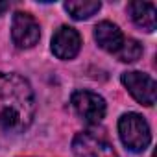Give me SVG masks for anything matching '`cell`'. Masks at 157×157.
I'll use <instances>...</instances> for the list:
<instances>
[{
	"label": "cell",
	"instance_id": "cell-9",
	"mask_svg": "<svg viewBox=\"0 0 157 157\" xmlns=\"http://www.w3.org/2000/svg\"><path fill=\"white\" fill-rule=\"evenodd\" d=\"M128 13L131 21L142 28L144 32L151 33L157 26V10L151 2H129L128 4Z\"/></svg>",
	"mask_w": 157,
	"mask_h": 157
},
{
	"label": "cell",
	"instance_id": "cell-12",
	"mask_svg": "<svg viewBox=\"0 0 157 157\" xmlns=\"http://www.w3.org/2000/svg\"><path fill=\"white\" fill-rule=\"evenodd\" d=\"M8 10H10V4L8 2H0V15H4Z\"/></svg>",
	"mask_w": 157,
	"mask_h": 157
},
{
	"label": "cell",
	"instance_id": "cell-3",
	"mask_svg": "<svg viewBox=\"0 0 157 157\" xmlns=\"http://www.w3.org/2000/svg\"><path fill=\"white\" fill-rule=\"evenodd\" d=\"M70 105H72L74 113L83 122L93 124V126L100 124L107 113V104H105L104 96H100L98 93L87 91V89L74 91L70 96Z\"/></svg>",
	"mask_w": 157,
	"mask_h": 157
},
{
	"label": "cell",
	"instance_id": "cell-11",
	"mask_svg": "<svg viewBox=\"0 0 157 157\" xmlns=\"http://www.w3.org/2000/svg\"><path fill=\"white\" fill-rule=\"evenodd\" d=\"M140 56H142V44L137 39H124L120 50L117 52V57L122 63H135Z\"/></svg>",
	"mask_w": 157,
	"mask_h": 157
},
{
	"label": "cell",
	"instance_id": "cell-7",
	"mask_svg": "<svg viewBox=\"0 0 157 157\" xmlns=\"http://www.w3.org/2000/svg\"><path fill=\"white\" fill-rule=\"evenodd\" d=\"M52 54L57 59L70 61L82 50V35L72 26H59L52 35Z\"/></svg>",
	"mask_w": 157,
	"mask_h": 157
},
{
	"label": "cell",
	"instance_id": "cell-6",
	"mask_svg": "<svg viewBox=\"0 0 157 157\" xmlns=\"http://www.w3.org/2000/svg\"><path fill=\"white\" fill-rule=\"evenodd\" d=\"M72 151L76 157H118L113 144L93 131L76 133L72 139Z\"/></svg>",
	"mask_w": 157,
	"mask_h": 157
},
{
	"label": "cell",
	"instance_id": "cell-8",
	"mask_svg": "<svg viewBox=\"0 0 157 157\" xmlns=\"http://www.w3.org/2000/svg\"><path fill=\"white\" fill-rule=\"evenodd\" d=\"M124 39L126 37H124L122 30L117 24L109 22V21H102V22H98L94 26V41H96V44L102 50L109 52V54H117L120 50Z\"/></svg>",
	"mask_w": 157,
	"mask_h": 157
},
{
	"label": "cell",
	"instance_id": "cell-1",
	"mask_svg": "<svg viewBox=\"0 0 157 157\" xmlns=\"http://www.w3.org/2000/svg\"><path fill=\"white\" fill-rule=\"evenodd\" d=\"M35 118V93L17 72H0V128L10 133L26 131Z\"/></svg>",
	"mask_w": 157,
	"mask_h": 157
},
{
	"label": "cell",
	"instance_id": "cell-10",
	"mask_svg": "<svg viewBox=\"0 0 157 157\" xmlns=\"http://www.w3.org/2000/svg\"><path fill=\"white\" fill-rule=\"evenodd\" d=\"M63 8L74 21H87L100 11L102 2L100 0H70L63 4Z\"/></svg>",
	"mask_w": 157,
	"mask_h": 157
},
{
	"label": "cell",
	"instance_id": "cell-4",
	"mask_svg": "<svg viewBox=\"0 0 157 157\" xmlns=\"http://www.w3.org/2000/svg\"><path fill=\"white\" fill-rule=\"evenodd\" d=\"M120 82L128 89V93L133 96V100H137L140 105L151 107L155 104L157 83L150 74L139 72V70H128V72H122Z\"/></svg>",
	"mask_w": 157,
	"mask_h": 157
},
{
	"label": "cell",
	"instance_id": "cell-5",
	"mask_svg": "<svg viewBox=\"0 0 157 157\" xmlns=\"http://www.w3.org/2000/svg\"><path fill=\"white\" fill-rule=\"evenodd\" d=\"M41 39V26L33 15L26 11H15L11 19V41L17 48H33Z\"/></svg>",
	"mask_w": 157,
	"mask_h": 157
},
{
	"label": "cell",
	"instance_id": "cell-2",
	"mask_svg": "<svg viewBox=\"0 0 157 157\" xmlns=\"http://www.w3.org/2000/svg\"><path fill=\"white\" fill-rule=\"evenodd\" d=\"M118 135H120L122 144L133 153L144 151L151 142V129L146 118L133 111L124 113L118 118Z\"/></svg>",
	"mask_w": 157,
	"mask_h": 157
}]
</instances>
